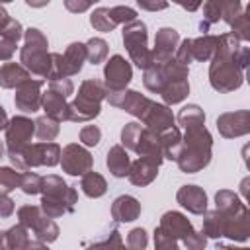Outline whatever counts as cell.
Segmentation results:
<instances>
[{"label":"cell","mask_w":250,"mask_h":250,"mask_svg":"<svg viewBox=\"0 0 250 250\" xmlns=\"http://www.w3.org/2000/svg\"><path fill=\"white\" fill-rule=\"evenodd\" d=\"M8 125V117H6V111H4V107L0 105V129H4Z\"/></svg>","instance_id":"39"},{"label":"cell","mask_w":250,"mask_h":250,"mask_svg":"<svg viewBox=\"0 0 250 250\" xmlns=\"http://www.w3.org/2000/svg\"><path fill=\"white\" fill-rule=\"evenodd\" d=\"M107 55V45L104 39H90L86 45V57L90 59L92 64L102 62V59Z\"/></svg>","instance_id":"26"},{"label":"cell","mask_w":250,"mask_h":250,"mask_svg":"<svg viewBox=\"0 0 250 250\" xmlns=\"http://www.w3.org/2000/svg\"><path fill=\"white\" fill-rule=\"evenodd\" d=\"M174 2H178L180 6H184L186 10H191V12L201 4V0H174Z\"/></svg>","instance_id":"37"},{"label":"cell","mask_w":250,"mask_h":250,"mask_svg":"<svg viewBox=\"0 0 250 250\" xmlns=\"http://www.w3.org/2000/svg\"><path fill=\"white\" fill-rule=\"evenodd\" d=\"M14 51H16V41H10V39H4L2 37V41H0V59L2 61H8Z\"/></svg>","instance_id":"33"},{"label":"cell","mask_w":250,"mask_h":250,"mask_svg":"<svg viewBox=\"0 0 250 250\" xmlns=\"http://www.w3.org/2000/svg\"><path fill=\"white\" fill-rule=\"evenodd\" d=\"M90 23L98 29V31H111L117 23H115V20H113V16H111V12H109V8H100V10H96L94 14H92V18H90Z\"/></svg>","instance_id":"23"},{"label":"cell","mask_w":250,"mask_h":250,"mask_svg":"<svg viewBox=\"0 0 250 250\" xmlns=\"http://www.w3.org/2000/svg\"><path fill=\"white\" fill-rule=\"evenodd\" d=\"M84 57H86V45H82V43H72V45L66 49L64 57H61V64H59V74H61V78H62V76L76 74V72L82 68Z\"/></svg>","instance_id":"14"},{"label":"cell","mask_w":250,"mask_h":250,"mask_svg":"<svg viewBox=\"0 0 250 250\" xmlns=\"http://www.w3.org/2000/svg\"><path fill=\"white\" fill-rule=\"evenodd\" d=\"M129 246H133V248H145L146 246V236H145V230L143 229H135V230H131V234H129Z\"/></svg>","instance_id":"32"},{"label":"cell","mask_w":250,"mask_h":250,"mask_svg":"<svg viewBox=\"0 0 250 250\" xmlns=\"http://www.w3.org/2000/svg\"><path fill=\"white\" fill-rule=\"evenodd\" d=\"M39 88H41V80H25L23 84H20V92L16 96V105L21 111H37L41 98H39Z\"/></svg>","instance_id":"13"},{"label":"cell","mask_w":250,"mask_h":250,"mask_svg":"<svg viewBox=\"0 0 250 250\" xmlns=\"http://www.w3.org/2000/svg\"><path fill=\"white\" fill-rule=\"evenodd\" d=\"M27 80V72L18 66L16 62H8L2 66L0 70V86L4 88H14V86H20Z\"/></svg>","instance_id":"20"},{"label":"cell","mask_w":250,"mask_h":250,"mask_svg":"<svg viewBox=\"0 0 250 250\" xmlns=\"http://www.w3.org/2000/svg\"><path fill=\"white\" fill-rule=\"evenodd\" d=\"M21 184V174L12 168H0V193H8Z\"/></svg>","instance_id":"25"},{"label":"cell","mask_w":250,"mask_h":250,"mask_svg":"<svg viewBox=\"0 0 250 250\" xmlns=\"http://www.w3.org/2000/svg\"><path fill=\"white\" fill-rule=\"evenodd\" d=\"M213 45H217V37H203L197 41H189V51L197 61H203V59H209V53L215 49Z\"/></svg>","instance_id":"24"},{"label":"cell","mask_w":250,"mask_h":250,"mask_svg":"<svg viewBox=\"0 0 250 250\" xmlns=\"http://www.w3.org/2000/svg\"><path fill=\"white\" fill-rule=\"evenodd\" d=\"M100 129L98 127H94V125H88V127H84L82 131H80V141H84L88 146H94V145H98V141H100Z\"/></svg>","instance_id":"31"},{"label":"cell","mask_w":250,"mask_h":250,"mask_svg":"<svg viewBox=\"0 0 250 250\" xmlns=\"http://www.w3.org/2000/svg\"><path fill=\"white\" fill-rule=\"evenodd\" d=\"M29 6H33V8H41V6H45V4H49L51 0H25Z\"/></svg>","instance_id":"38"},{"label":"cell","mask_w":250,"mask_h":250,"mask_svg":"<svg viewBox=\"0 0 250 250\" xmlns=\"http://www.w3.org/2000/svg\"><path fill=\"white\" fill-rule=\"evenodd\" d=\"M8 20H10V18H8V14H6V12L0 8V29H2V27L8 23Z\"/></svg>","instance_id":"40"},{"label":"cell","mask_w":250,"mask_h":250,"mask_svg":"<svg viewBox=\"0 0 250 250\" xmlns=\"http://www.w3.org/2000/svg\"><path fill=\"white\" fill-rule=\"evenodd\" d=\"M217 6L221 8V12H225V20L230 23L236 16H238V0H215Z\"/></svg>","instance_id":"30"},{"label":"cell","mask_w":250,"mask_h":250,"mask_svg":"<svg viewBox=\"0 0 250 250\" xmlns=\"http://www.w3.org/2000/svg\"><path fill=\"white\" fill-rule=\"evenodd\" d=\"M14 211V201L6 197V193H0V217H10Z\"/></svg>","instance_id":"36"},{"label":"cell","mask_w":250,"mask_h":250,"mask_svg":"<svg viewBox=\"0 0 250 250\" xmlns=\"http://www.w3.org/2000/svg\"><path fill=\"white\" fill-rule=\"evenodd\" d=\"M113 219L119 221V223H129V221H135L141 213V203L131 197V195H121L113 201Z\"/></svg>","instance_id":"16"},{"label":"cell","mask_w":250,"mask_h":250,"mask_svg":"<svg viewBox=\"0 0 250 250\" xmlns=\"http://www.w3.org/2000/svg\"><path fill=\"white\" fill-rule=\"evenodd\" d=\"M41 189H43V201L41 207L45 211L47 217H59L62 213H68L74 209L76 203V191L72 188H68L61 178L57 176H49L43 178L41 182Z\"/></svg>","instance_id":"3"},{"label":"cell","mask_w":250,"mask_h":250,"mask_svg":"<svg viewBox=\"0 0 250 250\" xmlns=\"http://www.w3.org/2000/svg\"><path fill=\"white\" fill-rule=\"evenodd\" d=\"M21 62L31 72L51 78L53 62H51V55H47V39L41 35L39 29L25 31V47L21 49Z\"/></svg>","instance_id":"4"},{"label":"cell","mask_w":250,"mask_h":250,"mask_svg":"<svg viewBox=\"0 0 250 250\" xmlns=\"http://www.w3.org/2000/svg\"><path fill=\"white\" fill-rule=\"evenodd\" d=\"M92 166V156L80 148L78 145H68L62 152V168L70 174V176H78L88 172V168Z\"/></svg>","instance_id":"11"},{"label":"cell","mask_w":250,"mask_h":250,"mask_svg":"<svg viewBox=\"0 0 250 250\" xmlns=\"http://www.w3.org/2000/svg\"><path fill=\"white\" fill-rule=\"evenodd\" d=\"M236 35H223L217 39V55L211 64V84L215 90L229 92L242 84V68L246 66L248 57L236 59Z\"/></svg>","instance_id":"1"},{"label":"cell","mask_w":250,"mask_h":250,"mask_svg":"<svg viewBox=\"0 0 250 250\" xmlns=\"http://www.w3.org/2000/svg\"><path fill=\"white\" fill-rule=\"evenodd\" d=\"M41 182H43V178H39L37 174H21V184H20V188L25 191V193H37V191H41Z\"/></svg>","instance_id":"29"},{"label":"cell","mask_w":250,"mask_h":250,"mask_svg":"<svg viewBox=\"0 0 250 250\" xmlns=\"http://www.w3.org/2000/svg\"><path fill=\"white\" fill-rule=\"evenodd\" d=\"M82 189H84V193L90 195V197H100V195L105 193V180H104L100 174L90 172V174H86L84 180H82Z\"/></svg>","instance_id":"21"},{"label":"cell","mask_w":250,"mask_h":250,"mask_svg":"<svg viewBox=\"0 0 250 250\" xmlns=\"http://www.w3.org/2000/svg\"><path fill=\"white\" fill-rule=\"evenodd\" d=\"M178 43V31L170 27H162L156 35L154 41V51H152V62H166L170 61L174 49Z\"/></svg>","instance_id":"12"},{"label":"cell","mask_w":250,"mask_h":250,"mask_svg":"<svg viewBox=\"0 0 250 250\" xmlns=\"http://www.w3.org/2000/svg\"><path fill=\"white\" fill-rule=\"evenodd\" d=\"M123 43L139 68L146 70L152 66V53L146 49V27L143 21H129V25L123 29Z\"/></svg>","instance_id":"6"},{"label":"cell","mask_w":250,"mask_h":250,"mask_svg":"<svg viewBox=\"0 0 250 250\" xmlns=\"http://www.w3.org/2000/svg\"><path fill=\"white\" fill-rule=\"evenodd\" d=\"M2 152H4V146H2V143H0V158H2Z\"/></svg>","instance_id":"41"},{"label":"cell","mask_w":250,"mask_h":250,"mask_svg":"<svg viewBox=\"0 0 250 250\" xmlns=\"http://www.w3.org/2000/svg\"><path fill=\"white\" fill-rule=\"evenodd\" d=\"M209 156H211L209 133L203 129V125L189 127L186 135V146L182 152H178V158H176L180 168L184 172H197L209 164Z\"/></svg>","instance_id":"2"},{"label":"cell","mask_w":250,"mask_h":250,"mask_svg":"<svg viewBox=\"0 0 250 250\" xmlns=\"http://www.w3.org/2000/svg\"><path fill=\"white\" fill-rule=\"evenodd\" d=\"M137 4L145 10H164L168 6V0H137Z\"/></svg>","instance_id":"35"},{"label":"cell","mask_w":250,"mask_h":250,"mask_svg":"<svg viewBox=\"0 0 250 250\" xmlns=\"http://www.w3.org/2000/svg\"><path fill=\"white\" fill-rule=\"evenodd\" d=\"M64 98L61 92H57L55 88H51L45 96H43V107L47 111V117L55 119V121H62L68 117V105H64Z\"/></svg>","instance_id":"17"},{"label":"cell","mask_w":250,"mask_h":250,"mask_svg":"<svg viewBox=\"0 0 250 250\" xmlns=\"http://www.w3.org/2000/svg\"><path fill=\"white\" fill-rule=\"evenodd\" d=\"M131 80V66L127 64V61L119 55L111 57L105 64V84L109 88V92H119L123 90Z\"/></svg>","instance_id":"9"},{"label":"cell","mask_w":250,"mask_h":250,"mask_svg":"<svg viewBox=\"0 0 250 250\" xmlns=\"http://www.w3.org/2000/svg\"><path fill=\"white\" fill-rule=\"evenodd\" d=\"M0 2H12V0H0Z\"/></svg>","instance_id":"42"},{"label":"cell","mask_w":250,"mask_h":250,"mask_svg":"<svg viewBox=\"0 0 250 250\" xmlns=\"http://www.w3.org/2000/svg\"><path fill=\"white\" fill-rule=\"evenodd\" d=\"M94 2H98V0H64V4H66V8L70 10V12H84L88 6H92Z\"/></svg>","instance_id":"34"},{"label":"cell","mask_w":250,"mask_h":250,"mask_svg":"<svg viewBox=\"0 0 250 250\" xmlns=\"http://www.w3.org/2000/svg\"><path fill=\"white\" fill-rule=\"evenodd\" d=\"M107 168L115 178H123L129 174V156L121 146H113L107 154Z\"/></svg>","instance_id":"19"},{"label":"cell","mask_w":250,"mask_h":250,"mask_svg":"<svg viewBox=\"0 0 250 250\" xmlns=\"http://www.w3.org/2000/svg\"><path fill=\"white\" fill-rule=\"evenodd\" d=\"M35 125H37V139H41V141H45V139L51 141L59 133V125L51 117H39L35 121Z\"/></svg>","instance_id":"27"},{"label":"cell","mask_w":250,"mask_h":250,"mask_svg":"<svg viewBox=\"0 0 250 250\" xmlns=\"http://www.w3.org/2000/svg\"><path fill=\"white\" fill-rule=\"evenodd\" d=\"M59 146L55 143H47V145H33V146H21L20 150L8 152L12 162L18 164L20 170L29 168V166H39V164H47V166H55L59 162Z\"/></svg>","instance_id":"7"},{"label":"cell","mask_w":250,"mask_h":250,"mask_svg":"<svg viewBox=\"0 0 250 250\" xmlns=\"http://www.w3.org/2000/svg\"><path fill=\"white\" fill-rule=\"evenodd\" d=\"M35 123H31L29 119L25 117H14L10 121L8 127V133H6V141H8V152H14V150H20L21 146L27 145L31 133H33V127Z\"/></svg>","instance_id":"10"},{"label":"cell","mask_w":250,"mask_h":250,"mask_svg":"<svg viewBox=\"0 0 250 250\" xmlns=\"http://www.w3.org/2000/svg\"><path fill=\"white\" fill-rule=\"evenodd\" d=\"M104 98V88L96 80H86L74 104L68 105V117L72 121H86L100 113V100Z\"/></svg>","instance_id":"5"},{"label":"cell","mask_w":250,"mask_h":250,"mask_svg":"<svg viewBox=\"0 0 250 250\" xmlns=\"http://www.w3.org/2000/svg\"><path fill=\"white\" fill-rule=\"evenodd\" d=\"M141 135H143V129H141V125L139 123H129L123 131H121V141H123V145H127L129 148H137V145H139V141H141Z\"/></svg>","instance_id":"28"},{"label":"cell","mask_w":250,"mask_h":250,"mask_svg":"<svg viewBox=\"0 0 250 250\" xmlns=\"http://www.w3.org/2000/svg\"><path fill=\"white\" fill-rule=\"evenodd\" d=\"M156 168H158V164H156V162H152V160H148V158H143V156H141V158L131 166L129 178H131V182H133V184H137V186L148 184V182L156 176Z\"/></svg>","instance_id":"18"},{"label":"cell","mask_w":250,"mask_h":250,"mask_svg":"<svg viewBox=\"0 0 250 250\" xmlns=\"http://www.w3.org/2000/svg\"><path fill=\"white\" fill-rule=\"evenodd\" d=\"M178 121H180L186 129H189V127H199V125H203L205 115H203V111H201L197 105H186V107L180 111Z\"/></svg>","instance_id":"22"},{"label":"cell","mask_w":250,"mask_h":250,"mask_svg":"<svg viewBox=\"0 0 250 250\" xmlns=\"http://www.w3.org/2000/svg\"><path fill=\"white\" fill-rule=\"evenodd\" d=\"M178 201L191 213H203L205 207H207V197H205V191L197 186H184L180 191H178Z\"/></svg>","instance_id":"15"},{"label":"cell","mask_w":250,"mask_h":250,"mask_svg":"<svg viewBox=\"0 0 250 250\" xmlns=\"http://www.w3.org/2000/svg\"><path fill=\"white\" fill-rule=\"evenodd\" d=\"M191 232H195V230L191 229L189 221L184 215L172 211V213H166L162 217V223H160V227L154 232V242L160 248H164V246H176V238L186 240Z\"/></svg>","instance_id":"8"}]
</instances>
